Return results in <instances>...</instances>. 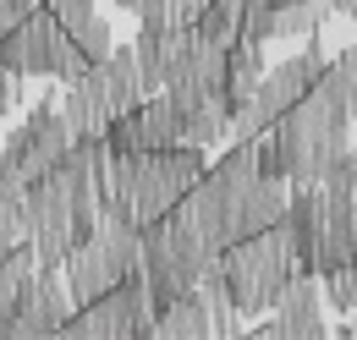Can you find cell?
Masks as SVG:
<instances>
[{
    "mask_svg": "<svg viewBox=\"0 0 357 340\" xmlns=\"http://www.w3.org/2000/svg\"><path fill=\"white\" fill-rule=\"evenodd\" d=\"M347 132H352V121H347L335 105H324L319 93L297 99V105L269 127L280 160H286V181H291V187H319V181L335 170V160L352 148Z\"/></svg>",
    "mask_w": 357,
    "mask_h": 340,
    "instance_id": "7a4b0ae2",
    "label": "cell"
},
{
    "mask_svg": "<svg viewBox=\"0 0 357 340\" xmlns=\"http://www.w3.org/2000/svg\"><path fill=\"white\" fill-rule=\"evenodd\" d=\"M319 72H324V49H319V33H308L297 55H286L280 66H264L253 99L231 116V137H259V132H269L297 99H308V93H313Z\"/></svg>",
    "mask_w": 357,
    "mask_h": 340,
    "instance_id": "277c9868",
    "label": "cell"
},
{
    "mask_svg": "<svg viewBox=\"0 0 357 340\" xmlns=\"http://www.w3.org/2000/svg\"><path fill=\"white\" fill-rule=\"evenodd\" d=\"M330 17H335L330 0H286V6L275 11V39H308Z\"/></svg>",
    "mask_w": 357,
    "mask_h": 340,
    "instance_id": "e0dca14e",
    "label": "cell"
},
{
    "mask_svg": "<svg viewBox=\"0 0 357 340\" xmlns=\"http://www.w3.org/2000/svg\"><path fill=\"white\" fill-rule=\"evenodd\" d=\"M220 280H225L231 307H236L242 318L269 313V307L280 302V291L297 280V253H291V236H286L280 225H269V231H253V236L231 242V247L220 253Z\"/></svg>",
    "mask_w": 357,
    "mask_h": 340,
    "instance_id": "3957f363",
    "label": "cell"
},
{
    "mask_svg": "<svg viewBox=\"0 0 357 340\" xmlns=\"http://www.w3.org/2000/svg\"><path fill=\"white\" fill-rule=\"evenodd\" d=\"M61 335L72 340H137V335H154V302H149V286L143 275H127L121 286H110L105 297L83 302L66 313Z\"/></svg>",
    "mask_w": 357,
    "mask_h": 340,
    "instance_id": "8992f818",
    "label": "cell"
},
{
    "mask_svg": "<svg viewBox=\"0 0 357 340\" xmlns=\"http://www.w3.org/2000/svg\"><path fill=\"white\" fill-rule=\"evenodd\" d=\"M55 33H61V22L39 6L33 17H22L17 28H6V33H0V66H6L11 77H50Z\"/></svg>",
    "mask_w": 357,
    "mask_h": 340,
    "instance_id": "30bf717a",
    "label": "cell"
},
{
    "mask_svg": "<svg viewBox=\"0 0 357 340\" xmlns=\"http://www.w3.org/2000/svg\"><path fill=\"white\" fill-rule=\"evenodd\" d=\"M72 307H77V302H72V291H66V275H61V269H39L33 286L11 302L6 340L11 335H61V324H66Z\"/></svg>",
    "mask_w": 357,
    "mask_h": 340,
    "instance_id": "ba28073f",
    "label": "cell"
},
{
    "mask_svg": "<svg viewBox=\"0 0 357 340\" xmlns=\"http://www.w3.org/2000/svg\"><path fill=\"white\" fill-rule=\"evenodd\" d=\"M17 242H22V225H17V219H11V214H0V258L11 253V247H17Z\"/></svg>",
    "mask_w": 357,
    "mask_h": 340,
    "instance_id": "cb8c5ba5",
    "label": "cell"
},
{
    "mask_svg": "<svg viewBox=\"0 0 357 340\" xmlns=\"http://www.w3.org/2000/svg\"><path fill=\"white\" fill-rule=\"evenodd\" d=\"M192 33L209 44H236V33H242V0H204Z\"/></svg>",
    "mask_w": 357,
    "mask_h": 340,
    "instance_id": "ac0fdd59",
    "label": "cell"
},
{
    "mask_svg": "<svg viewBox=\"0 0 357 340\" xmlns=\"http://www.w3.org/2000/svg\"><path fill=\"white\" fill-rule=\"evenodd\" d=\"M66 39H72V49L83 55V66H99V61L110 55V22H105V17L93 11L89 22H83V28H72Z\"/></svg>",
    "mask_w": 357,
    "mask_h": 340,
    "instance_id": "d6986e66",
    "label": "cell"
},
{
    "mask_svg": "<svg viewBox=\"0 0 357 340\" xmlns=\"http://www.w3.org/2000/svg\"><path fill=\"white\" fill-rule=\"evenodd\" d=\"M39 6H45V0H0V33H6V28H17L22 17H33Z\"/></svg>",
    "mask_w": 357,
    "mask_h": 340,
    "instance_id": "603a6c76",
    "label": "cell"
},
{
    "mask_svg": "<svg viewBox=\"0 0 357 340\" xmlns=\"http://www.w3.org/2000/svg\"><path fill=\"white\" fill-rule=\"evenodd\" d=\"M259 340H280V335H297V340H319L324 335V291H319V275H297L280 302L269 307V318L259 313L253 324Z\"/></svg>",
    "mask_w": 357,
    "mask_h": 340,
    "instance_id": "9c48e42d",
    "label": "cell"
},
{
    "mask_svg": "<svg viewBox=\"0 0 357 340\" xmlns=\"http://www.w3.org/2000/svg\"><path fill=\"white\" fill-rule=\"evenodd\" d=\"M236 39L269 44V39H275V6H264V0H242V33H236Z\"/></svg>",
    "mask_w": 357,
    "mask_h": 340,
    "instance_id": "44dd1931",
    "label": "cell"
},
{
    "mask_svg": "<svg viewBox=\"0 0 357 340\" xmlns=\"http://www.w3.org/2000/svg\"><path fill=\"white\" fill-rule=\"evenodd\" d=\"M209 148L198 143H171V148H143V154H116L105 160L99 181V214L110 219H132L137 231L154 225L160 214H171L187 198V187L209 170Z\"/></svg>",
    "mask_w": 357,
    "mask_h": 340,
    "instance_id": "6da1fadb",
    "label": "cell"
},
{
    "mask_svg": "<svg viewBox=\"0 0 357 340\" xmlns=\"http://www.w3.org/2000/svg\"><path fill=\"white\" fill-rule=\"evenodd\" d=\"M352 231H357V209H352Z\"/></svg>",
    "mask_w": 357,
    "mask_h": 340,
    "instance_id": "4316f807",
    "label": "cell"
},
{
    "mask_svg": "<svg viewBox=\"0 0 357 340\" xmlns=\"http://www.w3.org/2000/svg\"><path fill=\"white\" fill-rule=\"evenodd\" d=\"M330 6H335V17H352L357 22V0H330Z\"/></svg>",
    "mask_w": 357,
    "mask_h": 340,
    "instance_id": "d4e9b609",
    "label": "cell"
},
{
    "mask_svg": "<svg viewBox=\"0 0 357 340\" xmlns=\"http://www.w3.org/2000/svg\"><path fill=\"white\" fill-rule=\"evenodd\" d=\"M154 335H171V340H198V335H215V324H209V307L198 297V286L176 297L171 307H160L154 313Z\"/></svg>",
    "mask_w": 357,
    "mask_h": 340,
    "instance_id": "5bb4252c",
    "label": "cell"
},
{
    "mask_svg": "<svg viewBox=\"0 0 357 340\" xmlns=\"http://www.w3.org/2000/svg\"><path fill=\"white\" fill-rule=\"evenodd\" d=\"M132 269H137V225L132 219L99 214L93 236L83 247H72V258H66V291H72V302L83 307V302L105 297L110 286H121Z\"/></svg>",
    "mask_w": 357,
    "mask_h": 340,
    "instance_id": "5b68a950",
    "label": "cell"
},
{
    "mask_svg": "<svg viewBox=\"0 0 357 340\" xmlns=\"http://www.w3.org/2000/svg\"><path fill=\"white\" fill-rule=\"evenodd\" d=\"M72 143H77V137H72L66 116H61V93L45 88V93L33 99V110L22 116V127L6 137V160L17 165L22 181H39V176H50V170L61 165V154H66Z\"/></svg>",
    "mask_w": 357,
    "mask_h": 340,
    "instance_id": "52a82bcc",
    "label": "cell"
},
{
    "mask_svg": "<svg viewBox=\"0 0 357 340\" xmlns=\"http://www.w3.org/2000/svg\"><path fill=\"white\" fill-rule=\"evenodd\" d=\"M45 11L61 22V28H66V33H72V28H83V22L93 17V0H50Z\"/></svg>",
    "mask_w": 357,
    "mask_h": 340,
    "instance_id": "7402d4cb",
    "label": "cell"
},
{
    "mask_svg": "<svg viewBox=\"0 0 357 340\" xmlns=\"http://www.w3.org/2000/svg\"><path fill=\"white\" fill-rule=\"evenodd\" d=\"M110 6H116V11H132V17L143 11V0H110Z\"/></svg>",
    "mask_w": 357,
    "mask_h": 340,
    "instance_id": "484cf974",
    "label": "cell"
},
{
    "mask_svg": "<svg viewBox=\"0 0 357 340\" xmlns=\"http://www.w3.org/2000/svg\"><path fill=\"white\" fill-rule=\"evenodd\" d=\"M259 77H264V44L236 39L231 49H225V105H231V116H236V110L253 99Z\"/></svg>",
    "mask_w": 357,
    "mask_h": 340,
    "instance_id": "4fadbf2b",
    "label": "cell"
},
{
    "mask_svg": "<svg viewBox=\"0 0 357 340\" xmlns=\"http://www.w3.org/2000/svg\"><path fill=\"white\" fill-rule=\"evenodd\" d=\"M61 116H66L72 137H105V127H110V110L93 99V88H89V83H66Z\"/></svg>",
    "mask_w": 357,
    "mask_h": 340,
    "instance_id": "2e32d148",
    "label": "cell"
},
{
    "mask_svg": "<svg viewBox=\"0 0 357 340\" xmlns=\"http://www.w3.org/2000/svg\"><path fill=\"white\" fill-rule=\"evenodd\" d=\"M83 83L93 88V99L110 110V116H121V110H132L137 99H143V88H137V55L132 44H110V55L89 66V77Z\"/></svg>",
    "mask_w": 357,
    "mask_h": 340,
    "instance_id": "8fae6325",
    "label": "cell"
},
{
    "mask_svg": "<svg viewBox=\"0 0 357 340\" xmlns=\"http://www.w3.org/2000/svg\"><path fill=\"white\" fill-rule=\"evenodd\" d=\"M132 116H137V137H143V148H171V143H181L176 105H171L165 93H149V99H137Z\"/></svg>",
    "mask_w": 357,
    "mask_h": 340,
    "instance_id": "9a60e30c",
    "label": "cell"
},
{
    "mask_svg": "<svg viewBox=\"0 0 357 340\" xmlns=\"http://www.w3.org/2000/svg\"><path fill=\"white\" fill-rule=\"evenodd\" d=\"M286 198H291V181H280V176H253V181L242 187V236L280 225Z\"/></svg>",
    "mask_w": 357,
    "mask_h": 340,
    "instance_id": "7c38bea8",
    "label": "cell"
},
{
    "mask_svg": "<svg viewBox=\"0 0 357 340\" xmlns=\"http://www.w3.org/2000/svg\"><path fill=\"white\" fill-rule=\"evenodd\" d=\"M319 291L335 313H357V263H341V269L319 275Z\"/></svg>",
    "mask_w": 357,
    "mask_h": 340,
    "instance_id": "ffe728a7",
    "label": "cell"
}]
</instances>
